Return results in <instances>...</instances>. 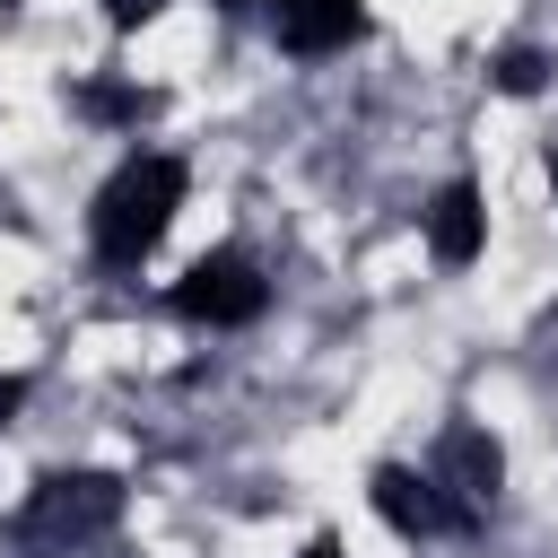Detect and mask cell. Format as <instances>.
<instances>
[{
  "label": "cell",
  "mask_w": 558,
  "mask_h": 558,
  "mask_svg": "<svg viewBox=\"0 0 558 558\" xmlns=\"http://www.w3.org/2000/svg\"><path fill=\"white\" fill-rule=\"evenodd\" d=\"M427 253H436L445 270H471V262L488 253V201H480L471 174L436 183V201H427Z\"/></svg>",
  "instance_id": "cell-7"
},
{
  "label": "cell",
  "mask_w": 558,
  "mask_h": 558,
  "mask_svg": "<svg viewBox=\"0 0 558 558\" xmlns=\"http://www.w3.org/2000/svg\"><path fill=\"white\" fill-rule=\"evenodd\" d=\"M78 105H87L96 122H140V113H148V87H122V78H87V87H78Z\"/></svg>",
  "instance_id": "cell-8"
},
{
  "label": "cell",
  "mask_w": 558,
  "mask_h": 558,
  "mask_svg": "<svg viewBox=\"0 0 558 558\" xmlns=\"http://www.w3.org/2000/svg\"><path fill=\"white\" fill-rule=\"evenodd\" d=\"M427 480H436V488H445V506L471 523V514H480V506L506 488V445H497L480 418H453V427L436 436V462H427Z\"/></svg>",
  "instance_id": "cell-4"
},
{
  "label": "cell",
  "mask_w": 558,
  "mask_h": 558,
  "mask_svg": "<svg viewBox=\"0 0 558 558\" xmlns=\"http://www.w3.org/2000/svg\"><path fill=\"white\" fill-rule=\"evenodd\" d=\"M488 78H497L506 96H541V78H549V61H541L532 44H506V52L488 61Z\"/></svg>",
  "instance_id": "cell-9"
},
{
  "label": "cell",
  "mask_w": 558,
  "mask_h": 558,
  "mask_svg": "<svg viewBox=\"0 0 558 558\" xmlns=\"http://www.w3.org/2000/svg\"><path fill=\"white\" fill-rule=\"evenodd\" d=\"M183 192H192V174H183L174 148H131V157L105 174L96 209H87V244H96V262H105V270H140V262L166 244Z\"/></svg>",
  "instance_id": "cell-1"
},
{
  "label": "cell",
  "mask_w": 558,
  "mask_h": 558,
  "mask_svg": "<svg viewBox=\"0 0 558 558\" xmlns=\"http://www.w3.org/2000/svg\"><path fill=\"white\" fill-rule=\"evenodd\" d=\"M157 9H166V0H105V17H113V26H148Z\"/></svg>",
  "instance_id": "cell-10"
},
{
  "label": "cell",
  "mask_w": 558,
  "mask_h": 558,
  "mask_svg": "<svg viewBox=\"0 0 558 558\" xmlns=\"http://www.w3.org/2000/svg\"><path fill=\"white\" fill-rule=\"evenodd\" d=\"M366 506L401 532V541H436V532H462V514L445 506V488L427 480V471H410V462H375V480H366Z\"/></svg>",
  "instance_id": "cell-6"
},
{
  "label": "cell",
  "mask_w": 558,
  "mask_h": 558,
  "mask_svg": "<svg viewBox=\"0 0 558 558\" xmlns=\"http://www.w3.org/2000/svg\"><path fill=\"white\" fill-rule=\"evenodd\" d=\"M17 401H26V375H0V427L17 418Z\"/></svg>",
  "instance_id": "cell-11"
},
{
  "label": "cell",
  "mask_w": 558,
  "mask_h": 558,
  "mask_svg": "<svg viewBox=\"0 0 558 558\" xmlns=\"http://www.w3.org/2000/svg\"><path fill=\"white\" fill-rule=\"evenodd\" d=\"M113 523H122V480H113V471H52V480H35V497L17 506V541L44 549V558H61V549H78V541H105Z\"/></svg>",
  "instance_id": "cell-2"
},
{
  "label": "cell",
  "mask_w": 558,
  "mask_h": 558,
  "mask_svg": "<svg viewBox=\"0 0 558 558\" xmlns=\"http://www.w3.org/2000/svg\"><path fill=\"white\" fill-rule=\"evenodd\" d=\"M366 26H375L366 0H270V35L296 61H331V52L366 44Z\"/></svg>",
  "instance_id": "cell-5"
},
{
  "label": "cell",
  "mask_w": 558,
  "mask_h": 558,
  "mask_svg": "<svg viewBox=\"0 0 558 558\" xmlns=\"http://www.w3.org/2000/svg\"><path fill=\"white\" fill-rule=\"evenodd\" d=\"M296 558H349V549H340V541H331V532H314V541H305V549H296Z\"/></svg>",
  "instance_id": "cell-12"
},
{
  "label": "cell",
  "mask_w": 558,
  "mask_h": 558,
  "mask_svg": "<svg viewBox=\"0 0 558 558\" xmlns=\"http://www.w3.org/2000/svg\"><path fill=\"white\" fill-rule=\"evenodd\" d=\"M183 323H201V331H244V323H262V305H270V279L253 270V253H235V244H218V253H201L183 279H174V296H166Z\"/></svg>",
  "instance_id": "cell-3"
},
{
  "label": "cell",
  "mask_w": 558,
  "mask_h": 558,
  "mask_svg": "<svg viewBox=\"0 0 558 558\" xmlns=\"http://www.w3.org/2000/svg\"><path fill=\"white\" fill-rule=\"evenodd\" d=\"M549 192H558V148H549Z\"/></svg>",
  "instance_id": "cell-13"
}]
</instances>
